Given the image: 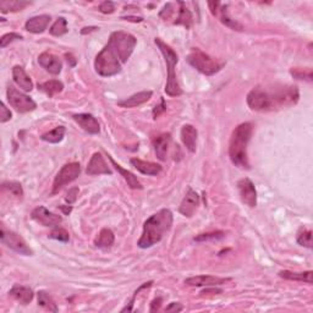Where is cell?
<instances>
[{
    "mask_svg": "<svg viewBox=\"0 0 313 313\" xmlns=\"http://www.w3.org/2000/svg\"><path fill=\"white\" fill-rule=\"evenodd\" d=\"M137 44V39L131 33L115 31L109 37L105 47L97 54L94 69L103 77L118 75Z\"/></svg>",
    "mask_w": 313,
    "mask_h": 313,
    "instance_id": "6da1fadb",
    "label": "cell"
},
{
    "mask_svg": "<svg viewBox=\"0 0 313 313\" xmlns=\"http://www.w3.org/2000/svg\"><path fill=\"white\" fill-rule=\"evenodd\" d=\"M297 86L280 84L269 88L256 87L247 94V104L254 111H275L290 108L299 102Z\"/></svg>",
    "mask_w": 313,
    "mask_h": 313,
    "instance_id": "7a4b0ae2",
    "label": "cell"
},
{
    "mask_svg": "<svg viewBox=\"0 0 313 313\" xmlns=\"http://www.w3.org/2000/svg\"><path fill=\"white\" fill-rule=\"evenodd\" d=\"M173 213L169 209L164 208L151 215L144 224V232L139 238L137 246L139 248H150L158 244L163 236L172 229Z\"/></svg>",
    "mask_w": 313,
    "mask_h": 313,
    "instance_id": "3957f363",
    "label": "cell"
},
{
    "mask_svg": "<svg viewBox=\"0 0 313 313\" xmlns=\"http://www.w3.org/2000/svg\"><path fill=\"white\" fill-rule=\"evenodd\" d=\"M252 125L250 123H242L235 127L229 142V157L235 166L241 169H250L247 156V146L252 136Z\"/></svg>",
    "mask_w": 313,
    "mask_h": 313,
    "instance_id": "277c9868",
    "label": "cell"
},
{
    "mask_svg": "<svg viewBox=\"0 0 313 313\" xmlns=\"http://www.w3.org/2000/svg\"><path fill=\"white\" fill-rule=\"evenodd\" d=\"M156 44L159 48V50L162 51L164 59H165L166 68H168V80H166L165 84V93L170 97H179L182 94V90L179 86L178 80H176V74H175V66L179 62L178 54L175 53L174 49H172V47L166 43H164L160 38H156Z\"/></svg>",
    "mask_w": 313,
    "mask_h": 313,
    "instance_id": "5b68a950",
    "label": "cell"
},
{
    "mask_svg": "<svg viewBox=\"0 0 313 313\" xmlns=\"http://www.w3.org/2000/svg\"><path fill=\"white\" fill-rule=\"evenodd\" d=\"M186 60L192 68L206 76H213L225 66V62L211 56L198 48H193L187 55Z\"/></svg>",
    "mask_w": 313,
    "mask_h": 313,
    "instance_id": "8992f818",
    "label": "cell"
},
{
    "mask_svg": "<svg viewBox=\"0 0 313 313\" xmlns=\"http://www.w3.org/2000/svg\"><path fill=\"white\" fill-rule=\"evenodd\" d=\"M81 174V165L80 163L72 162L68 163L59 170L55 179L53 182V188H51V194H56L60 190L66 185L71 184L72 181H75Z\"/></svg>",
    "mask_w": 313,
    "mask_h": 313,
    "instance_id": "52a82bcc",
    "label": "cell"
},
{
    "mask_svg": "<svg viewBox=\"0 0 313 313\" xmlns=\"http://www.w3.org/2000/svg\"><path fill=\"white\" fill-rule=\"evenodd\" d=\"M7 97L10 105L17 111V113L21 114L30 113V111H33L36 108H37V104H36V102L31 98V97L20 92V91L17 90V88H15L14 86L8 87Z\"/></svg>",
    "mask_w": 313,
    "mask_h": 313,
    "instance_id": "ba28073f",
    "label": "cell"
},
{
    "mask_svg": "<svg viewBox=\"0 0 313 313\" xmlns=\"http://www.w3.org/2000/svg\"><path fill=\"white\" fill-rule=\"evenodd\" d=\"M0 240H2L3 245H5L10 250L17 252V253L23 254V256H32L33 254L32 248L27 245L25 239L20 236L19 234L8 230L4 225H2Z\"/></svg>",
    "mask_w": 313,
    "mask_h": 313,
    "instance_id": "9c48e42d",
    "label": "cell"
},
{
    "mask_svg": "<svg viewBox=\"0 0 313 313\" xmlns=\"http://www.w3.org/2000/svg\"><path fill=\"white\" fill-rule=\"evenodd\" d=\"M31 217H32V219L35 221H37L38 224H41V225H43V226H48V227H54V226L59 225V224L63 221L62 215L51 213L50 211H48V209L43 206H39L37 207V208L33 209Z\"/></svg>",
    "mask_w": 313,
    "mask_h": 313,
    "instance_id": "30bf717a",
    "label": "cell"
},
{
    "mask_svg": "<svg viewBox=\"0 0 313 313\" xmlns=\"http://www.w3.org/2000/svg\"><path fill=\"white\" fill-rule=\"evenodd\" d=\"M238 188L241 201L246 206H248L250 208H253V207L257 206V191L253 182L250 179H241L238 182Z\"/></svg>",
    "mask_w": 313,
    "mask_h": 313,
    "instance_id": "8fae6325",
    "label": "cell"
},
{
    "mask_svg": "<svg viewBox=\"0 0 313 313\" xmlns=\"http://www.w3.org/2000/svg\"><path fill=\"white\" fill-rule=\"evenodd\" d=\"M232 280V278H219L213 275H197L191 276L185 280V284L188 287H206V288H215L219 285Z\"/></svg>",
    "mask_w": 313,
    "mask_h": 313,
    "instance_id": "7c38bea8",
    "label": "cell"
},
{
    "mask_svg": "<svg viewBox=\"0 0 313 313\" xmlns=\"http://www.w3.org/2000/svg\"><path fill=\"white\" fill-rule=\"evenodd\" d=\"M86 174L87 175H111L113 172L111 169L109 168L108 164L105 163L104 158H103L102 154L99 152H96L93 153V156L91 157L90 163H88L87 169H86Z\"/></svg>",
    "mask_w": 313,
    "mask_h": 313,
    "instance_id": "4fadbf2b",
    "label": "cell"
},
{
    "mask_svg": "<svg viewBox=\"0 0 313 313\" xmlns=\"http://www.w3.org/2000/svg\"><path fill=\"white\" fill-rule=\"evenodd\" d=\"M200 206V196L196 191H193L192 188H188L186 196L184 197L182 200L180 208H179V212L186 218H191L192 215L196 213L197 208Z\"/></svg>",
    "mask_w": 313,
    "mask_h": 313,
    "instance_id": "5bb4252c",
    "label": "cell"
},
{
    "mask_svg": "<svg viewBox=\"0 0 313 313\" xmlns=\"http://www.w3.org/2000/svg\"><path fill=\"white\" fill-rule=\"evenodd\" d=\"M38 63L42 68L47 70L51 75H59L62 72L63 63L56 55L49 51H43L41 55L38 56Z\"/></svg>",
    "mask_w": 313,
    "mask_h": 313,
    "instance_id": "9a60e30c",
    "label": "cell"
},
{
    "mask_svg": "<svg viewBox=\"0 0 313 313\" xmlns=\"http://www.w3.org/2000/svg\"><path fill=\"white\" fill-rule=\"evenodd\" d=\"M72 119L82 127V130L91 133V135H98L100 132V125L98 120H97L92 114H74L72 115Z\"/></svg>",
    "mask_w": 313,
    "mask_h": 313,
    "instance_id": "2e32d148",
    "label": "cell"
},
{
    "mask_svg": "<svg viewBox=\"0 0 313 313\" xmlns=\"http://www.w3.org/2000/svg\"><path fill=\"white\" fill-rule=\"evenodd\" d=\"M181 141L182 144L185 145L186 150L191 153H194L197 148V136H198V132H197V129L193 125H184L181 127Z\"/></svg>",
    "mask_w": 313,
    "mask_h": 313,
    "instance_id": "e0dca14e",
    "label": "cell"
},
{
    "mask_svg": "<svg viewBox=\"0 0 313 313\" xmlns=\"http://www.w3.org/2000/svg\"><path fill=\"white\" fill-rule=\"evenodd\" d=\"M152 91H142V92H138L136 94H132L131 97L129 98L119 100L118 102V105L121 108H135L139 107V105L145 104L147 103L148 100L152 98Z\"/></svg>",
    "mask_w": 313,
    "mask_h": 313,
    "instance_id": "ac0fdd59",
    "label": "cell"
},
{
    "mask_svg": "<svg viewBox=\"0 0 313 313\" xmlns=\"http://www.w3.org/2000/svg\"><path fill=\"white\" fill-rule=\"evenodd\" d=\"M170 141H172V137H170L169 133H162V135L154 138L153 141L154 153H156L158 159L162 160V162H165L166 158H168Z\"/></svg>",
    "mask_w": 313,
    "mask_h": 313,
    "instance_id": "d6986e66",
    "label": "cell"
},
{
    "mask_svg": "<svg viewBox=\"0 0 313 313\" xmlns=\"http://www.w3.org/2000/svg\"><path fill=\"white\" fill-rule=\"evenodd\" d=\"M9 296H11L15 299L17 302H20L21 305H29L30 302L33 300V290L29 287H22V285H14L13 288L9 291Z\"/></svg>",
    "mask_w": 313,
    "mask_h": 313,
    "instance_id": "ffe728a7",
    "label": "cell"
},
{
    "mask_svg": "<svg viewBox=\"0 0 313 313\" xmlns=\"http://www.w3.org/2000/svg\"><path fill=\"white\" fill-rule=\"evenodd\" d=\"M51 17L49 15H38L26 21L25 29L31 33H43L49 25Z\"/></svg>",
    "mask_w": 313,
    "mask_h": 313,
    "instance_id": "44dd1931",
    "label": "cell"
},
{
    "mask_svg": "<svg viewBox=\"0 0 313 313\" xmlns=\"http://www.w3.org/2000/svg\"><path fill=\"white\" fill-rule=\"evenodd\" d=\"M131 165L135 169H137L139 173L145 175H151V176H156L162 172V165L157 163H152V162H146V160L138 159V158H132L130 160Z\"/></svg>",
    "mask_w": 313,
    "mask_h": 313,
    "instance_id": "7402d4cb",
    "label": "cell"
},
{
    "mask_svg": "<svg viewBox=\"0 0 313 313\" xmlns=\"http://www.w3.org/2000/svg\"><path fill=\"white\" fill-rule=\"evenodd\" d=\"M13 78L14 82L17 84L20 88H22L25 92H31L33 90V82L31 80L27 72L25 71V69L22 66H14L13 69Z\"/></svg>",
    "mask_w": 313,
    "mask_h": 313,
    "instance_id": "603a6c76",
    "label": "cell"
},
{
    "mask_svg": "<svg viewBox=\"0 0 313 313\" xmlns=\"http://www.w3.org/2000/svg\"><path fill=\"white\" fill-rule=\"evenodd\" d=\"M108 158H109V160H110V162H111V164H113L114 168L117 169V172L119 173V174L123 176L124 179H125V181L127 182V185H129L130 188H133V190H142V188H144V186H142V184H141V182H139L138 179L136 178V176L133 175L131 172H129V170L124 169L123 166L119 165V164L115 162V160L110 156H108Z\"/></svg>",
    "mask_w": 313,
    "mask_h": 313,
    "instance_id": "cb8c5ba5",
    "label": "cell"
},
{
    "mask_svg": "<svg viewBox=\"0 0 313 313\" xmlns=\"http://www.w3.org/2000/svg\"><path fill=\"white\" fill-rule=\"evenodd\" d=\"M312 270H307V272H291V270H281L279 272V276L287 280L293 281H301L306 282V284H312Z\"/></svg>",
    "mask_w": 313,
    "mask_h": 313,
    "instance_id": "d4e9b609",
    "label": "cell"
},
{
    "mask_svg": "<svg viewBox=\"0 0 313 313\" xmlns=\"http://www.w3.org/2000/svg\"><path fill=\"white\" fill-rule=\"evenodd\" d=\"M115 241V236L114 233L111 232L110 229H102L97 236L96 240H94V245L97 246L98 248H103V250H107V248H110L111 246L114 245Z\"/></svg>",
    "mask_w": 313,
    "mask_h": 313,
    "instance_id": "484cf974",
    "label": "cell"
},
{
    "mask_svg": "<svg viewBox=\"0 0 313 313\" xmlns=\"http://www.w3.org/2000/svg\"><path fill=\"white\" fill-rule=\"evenodd\" d=\"M179 5H180V10H179L178 17H176L174 23L175 25H182L186 27V29H190L193 22L192 14H191V11L186 8V4H185V3L179 2Z\"/></svg>",
    "mask_w": 313,
    "mask_h": 313,
    "instance_id": "4316f807",
    "label": "cell"
},
{
    "mask_svg": "<svg viewBox=\"0 0 313 313\" xmlns=\"http://www.w3.org/2000/svg\"><path fill=\"white\" fill-rule=\"evenodd\" d=\"M38 90H41L42 92L48 94L49 97H53L55 96V94L62 92L64 90V84L63 82L59 80H49L43 82V83H39Z\"/></svg>",
    "mask_w": 313,
    "mask_h": 313,
    "instance_id": "83f0119b",
    "label": "cell"
},
{
    "mask_svg": "<svg viewBox=\"0 0 313 313\" xmlns=\"http://www.w3.org/2000/svg\"><path fill=\"white\" fill-rule=\"evenodd\" d=\"M37 299H38V305L43 307L44 309L49 312H58V306L55 301L53 300V297L50 296L49 293L47 291L41 290L37 293Z\"/></svg>",
    "mask_w": 313,
    "mask_h": 313,
    "instance_id": "f1b7e54d",
    "label": "cell"
},
{
    "mask_svg": "<svg viewBox=\"0 0 313 313\" xmlns=\"http://www.w3.org/2000/svg\"><path fill=\"white\" fill-rule=\"evenodd\" d=\"M65 132H66L65 127L58 126L55 129L43 133L41 138L45 142H49V144H59V142L63 141L64 136H65Z\"/></svg>",
    "mask_w": 313,
    "mask_h": 313,
    "instance_id": "f546056e",
    "label": "cell"
},
{
    "mask_svg": "<svg viewBox=\"0 0 313 313\" xmlns=\"http://www.w3.org/2000/svg\"><path fill=\"white\" fill-rule=\"evenodd\" d=\"M220 7H221V5H220ZM226 8H227L226 5H225V7L219 8V10H218V13H217V16H219L220 21L225 26L230 27V29H233V30H235V31H242V29H244V27H242L241 23H239L238 21L233 20L232 17L229 16Z\"/></svg>",
    "mask_w": 313,
    "mask_h": 313,
    "instance_id": "4dcf8cb0",
    "label": "cell"
},
{
    "mask_svg": "<svg viewBox=\"0 0 313 313\" xmlns=\"http://www.w3.org/2000/svg\"><path fill=\"white\" fill-rule=\"evenodd\" d=\"M31 3L29 2H0V10L3 14L15 13V11H21L23 9L30 7Z\"/></svg>",
    "mask_w": 313,
    "mask_h": 313,
    "instance_id": "1f68e13d",
    "label": "cell"
},
{
    "mask_svg": "<svg viewBox=\"0 0 313 313\" xmlns=\"http://www.w3.org/2000/svg\"><path fill=\"white\" fill-rule=\"evenodd\" d=\"M68 21H66L64 17H59L55 22L53 23L50 27L49 32L51 36H55V37H60V36L65 35L68 33Z\"/></svg>",
    "mask_w": 313,
    "mask_h": 313,
    "instance_id": "d6a6232c",
    "label": "cell"
},
{
    "mask_svg": "<svg viewBox=\"0 0 313 313\" xmlns=\"http://www.w3.org/2000/svg\"><path fill=\"white\" fill-rule=\"evenodd\" d=\"M297 244L306 248H312V230L301 227L297 233Z\"/></svg>",
    "mask_w": 313,
    "mask_h": 313,
    "instance_id": "836d02e7",
    "label": "cell"
},
{
    "mask_svg": "<svg viewBox=\"0 0 313 313\" xmlns=\"http://www.w3.org/2000/svg\"><path fill=\"white\" fill-rule=\"evenodd\" d=\"M290 74L294 78H296V80H305V81H308V82H312V80H313V74H312L311 68L291 69Z\"/></svg>",
    "mask_w": 313,
    "mask_h": 313,
    "instance_id": "e575fe53",
    "label": "cell"
},
{
    "mask_svg": "<svg viewBox=\"0 0 313 313\" xmlns=\"http://www.w3.org/2000/svg\"><path fill=\"white\" fill-rule=\"evenodd\" d=\"M225 238V233L224 232H212L206 234H200L193 240L196 242H207V241H217Z\"/></svg>",
    "mask_w": 313,
    "mask_h": 313,
    "instance_id": "d590c367",
    "label": "cell"
},
{
    "mask_svg": "<svg viewBox=\"0 0 313 313\" xmlns=\"http://www.w3.org/2000/svg\"><path fill=\"white\" fill-rule=\"evenodd\" d=\"M3 188H4V190H8L9 192L13 193L14 196L19 197V198H21V197L23 196L22 186H21L20 182H17V181L4 182V184H3Z\"/></svg>",
    "mask_w": 313,
    "mask_h": 313,
    "instance_id": "8d00e7d4",
    "label": "cell"
},
{
    "mask_svg": "<svg viewBox=\"0 0 313 313\" xmlns=\"http://www.w3.org/2000/svg\"><path fill=\"white\" fill-rule=\"evenodd\" d=\"M49 238L60 242H68L70 240V235L65 229H63V227H55V229L49 234Z\"/></svg>",
    "mask_w": 313,
    "mask_h": 313,
    "instance_id": "74e56055",
    "label": "cell"
},
{
    "mask_svg": "<svg viewBox=\"0 0 313 313\" xmlns=\"http://www.w3.org/2000/svg\"><path fill=\"white\" fill-rule=\"evenodd\" d=\"M23 37L21 35H19V33H15V32H10V33H7V35H4L2 37V39H0V48H3L4 49L5 47H8L9 44L13 43V42L15 41H21Z\"/></svg>",
    "mask_w": 313,
    "mask_h": 313,
    "instance_id": "f35d334b",
    "label": "cell"
},
{
    "mask_svg": "<svg viewBox=\"0 0 313 313\" xmlns=\"http://www.w3.org/2000/svg\"><path fill=\"white\" fill-rule=\"evenodd\" d=\"M11 117H13L11 111L7 108L5 103H2V108H0V123H7V121L11 119Z\"/></svg>",
    "mask_w": 313,
    "mask_h": 313,
    "instance_id": "ab89813d",
    "label": "cell"
},
{
    "mask_svg": "<svg viewBox=\"0 0 313 313\" xmlns=\"http://www.w3.org/2000/svg\"><path fill=\"white\" fill-rule=\"evenodd\" d=\"M78 192H80V190H78V187H72V188H70L69 192L66 193V197H65L66 203H69V206L76 202V200H77V196H78Z\"/></svg>",
    "mask_w": 313,
    "mask_h": 313,
    "instance_id": "60d3db41",
    "label": "cell"
},
{
    "mask_svg": "<svg viewBox=\"0 0 313 313\" xmlns=\"http://www.w3.org/2000/svg\"><path fill=\"white\" fill-rule=\"evenodd\" d=\"M99 11L102 14H113L115 11V4L113 2H103L99 5Z\"/></svg>",
    "mask_w": 313,
    "mask_h": 313,
    "instance_id": "b9f144b4",
    "label": "cell"
},
{
    "mask_svg": "<svg viewBox=\"0 0 313 313\" xmlns=\"http://www.w3.org/2000/svg\"><path fill=\"white\" fill-rule=\"evenodd\" d=\"M173 14H174V7H173V4L168 3V4L163 8V10L160 11V17H163L164 20H168L172 17Z\"/></svg>",
    "mask_w": 313,
    "mask_h": 313,
    "instance_id": "7bdbcfd3",
    "label": "cell"
},
{
    "mask_svg": "<svg viewBox=\"0 0 313 313\" xmlns=\"http://www.w3.org/2000/svg\"><path fill=\"white\" fill-rule=\"evenodd\" d=\"M165 109H166V104H165V102H164V99L162 98V99H160V104L156 105V108L153 109L154 119H157V118L159 117L160 114L164 113V111H165Z\"/></svg>",
    "mask_w": 313,
    "mask_h": 313,
    "instance_id": "ee69618b",
    "label": "cell"
},
{
    "mask_svg": "<svg viewBox=\"0 0 313 313\" xmlns=\"http://www.w3.org/2000/svg\"><path fill=\"white\" fill-rule=\"evenodd\" d=\"M182 308H184V307H182L179 302H173V303H170L168 307H166L165 311H168V312H181Z\"/></svg>",
    "mask_w": 313,
    "mask_h": 313,
    "instance_id": "f6af8a7d",
    "label": "cell"
},
{
    "mask_svg": "<svg viewBox=\"0 0 313 313\" xmlns=\"http://www.w3.org/2000/svg\"><path fill=\"white\" fill-rule=\"evenodd\" d=\"M220 3H218V2H213V3H208V7L211 8V13L214 15V16H217V13H218V10H219V8H220Z\"/></svg>",
    "mask_w": 313,
    "mask_h": 313,
    "instance_id": "bcb514c9",
    "label": "cell"
},
{
    "mask_svg": "<svg viewBox=\"0 0 313 313\" xmlns=\"http://www.w3.org/2000/svg\"><path fill=\"white\" fill-rule=\"evenodd\" d=\"M160 303H162V297H158V299L153 300L151 303V311H158V309L160 308Z\"/></svg>",
    "mask_w": 313,
    "mask_h": 313,
    "instance_id": "7dc6e473",
    "label": "cell"
},
{
    "mask_svg": "<svg viewBox=\"0 0 313 313\" xmlns=\"http://www.w3.org/2000/svg\"><path fill=\"white\" fill-rule=\"evenodd\" d=\"M65 58H66V62H68V64H69L70 66H75L76 65V59H75V56L72 55V54L66 53L65 54Z\"/></svg>",
    "mask_w": 313,
    "mask_h": 313,
    "instance_id": "c3c4849f",
    "label": "cell"
},
{
    "mask_svg": "<svg viewBox=\"0 0 313 313\" xmlns=\"http://www.w3.org/2000/svg\"><path fill=\"white\" fill-rule=\"evenodd\" d=\"M60 209H62V211L64 212V214H66V215H69L70 213H71V211H72V207L71 206H66V207H64V206H60L59 207Z\"/></svg>",
    "mask_w": 313,
    "mask_h": 313,
    "instance_id": "681fc988",
    "label": "cell"
},
{
    "mask_svg": "<svg viewBox=\"0 0 313 313\" xmlns=\"http://www.w3.org/2000/svg\"><path fill=\"white\" fill-rule=\"evenodd\" d=\"M124 20H130V21H133V22H142L144 21V19L142 17H131V16H126V17H123Z\"/></svg>",
    "mask_w": 313,
    "mask_h": 313,
    "instance_id": "f907efd6",
    "label": "cell"
},
{
    "mask_svg": "<svg viewBox=\"0 0 313 313\" xmlns=\"http://www.w3.org/2000/svg\"><path fill=\"white\" fill-rule=\"evenodd\" d=\"M96 30H98V29H97V27H84V29L81 31V33H82V35H86L87 32L96 31Z\"/></svg>",
    "mask_w": 313,
    "mask_h": 313,
    "instance_id": "816d5d0a",
    "label": "cell"
}]
</instances>
